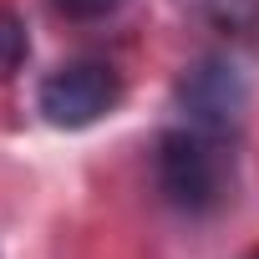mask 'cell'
Returning <instances> with one entry per match:
<instances>
[{
    "mask_svg": "<svg viewBox=\"0 0 259 259\" xmlns=\"http://www.w3.org/2000/svg\"><path fill=\"white\" fill-rule=\"evenodd\" d=\"M234 138L208 127H168L158 138V188L178 213H213L234 188Z\"/></svg>",
    "mask_w": 259,
    "mask_h": 259,
    "instance_id": "1",
    "label": "cell"
},
{
    "mask_svg": "<svg viewBox=\"0 0 259 259\" xmlns=\"http://www.w3.org/2000/svg\"><path fill=\"white\" fill-rule=\"evenodd\" d=\"M127 6V0H51V11L66 21H107Z\"/></svg>",
    "mask_w": 259,
    "mask_h": 259,
    "instance_id": "5",
    "label": "cell"
},
{
    "mask_svg": "<svg viewBox=\"0 0 259 259\" xmlns=\"http://www.w3.org/2000/svg\"><path fill=\"white\" fill-rule=\"evenodd\" d=\"M117 102H122V76L107 61H66L36 92V107L51 127H92Z\"/></svg>",
    "mask_w": 259,
    "mask_h": 259,
    "instance_id": "2",
    "label": "cell"
},
{
    "mask_svg": "<svg viewBox=\"0 0 259 259\" xmlns=\"http://www.w3.org/2000/svg\"><path fill=\"white\" fill-rule=\"evenodd\" d=\"M26 51H31V36H26V21L16 11L0 6V81H11L21 66H26Z\"/></svg>",
    "mask_w": 259,
    "mask_h": 259,
    "instance_id": "4",
    "label": "cell"
},
{
    "mask_svg": "<svg viewBox=\"0 0 259 259\" xmlns=\"http://www.w3.org/2000/svg\"><path fill=\"white\" fill-rule=\"evenodd\" d=\"M178 107H183V122L234 138L239 122H244V107H249V81H244V71H239L234 61L203 56V61L178 81Z\"/></svg>",
    "mask_w": 259,
    "mask_h": 259,
    "instance_id": "3",
    "label": "cell"
}]
</instances>
